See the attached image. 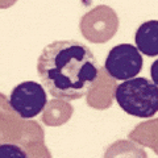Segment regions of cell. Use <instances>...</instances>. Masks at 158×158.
<instances>
[{
	"label": "cell",
	"mask_w": 158,
	"mask_h": 158,
	"mask_svg": "<svg viewBox=\"0 0 158 158\" xmlns=\"http://www.w3.org/2000/svg\"><path fill=\"white\" fill-rule=\"evenodd\" d=\"M99 70L91 49L77 40L49 44L37 61L38 77L48 92L69 102L87 95L99 77Z\"/></svg>",
	"instance_id": "cell-1"
},
{
	"label": "cell",
	"mask_w": 158,
	"mask_h": 158,
	"mask_svg": "<svg viewBox=\"0 0 158 158\" xmlns=\"http://www.w3.org/2000/svg\"><path fill=\"white\" fill-rule=\"evenodd\" d=\"M115 99L131 116L149 118L158 112V86L146 78H131L117 85Z\"/></svg>",
	"instance_id": "cell-2"
},
{
	"label": "cell",
	"mask_w": 158,
	"mask_h": 158,
	"mask_svg": "<svg viewBox=\"0 0 158 158\" xmlns=\"http://www.w3.org/2000/svg\"><path fill=\"white\" fill-rule=\"evenodd\" d=\"M2 118L9 123L2 124V141L9 137V141L21 145L24 149L29 150V156L37 157L34 149H40L46 157H50V153L46 150L44 144V131L34 121H24L25 118L20 117L16 112L6 113V110L2 108Z\"/></svg>",
	"instance_id": "cell-3"
},
{
	"label": "cell",
	"mask_w": 158,
	"mask_h": 158,
	"mask_svg": "<svg viewBox=\"0 0 158 158\" xmlns=\"http://www.w3.org/2000/svg\"><path fill=\"white\" fill-rule=\"evenodd\" d=\"M82 36L88 42L104 44L115 36L118 29V16L111 7L96 6L85 13L79 23Z\"/></svg>",
	"instance_id": "cell-4"
},
{
	"label": "cell",
	"mask_w": 158,
	"mask_h": 158,
	"mask_svg": "<svg viewBox=\"0 0 158 158\" xmlns=\"http://www.w3.org/2000/svg\"><path fill=\"white\" fill-rule=\"evenodd\" d=\"M8 104L20 117L25 120L33 118L45 110L48 104L45 88L37 82H23L12 90Z\"/></svg>",
	"instance_id": "cell-5"
},
{
	"label": "cell",
	"mask_w": 158,
	"mask_h": 158,
	"mask_svg": "<svg viewBox=\"0 0 158 158\" xmlns=\"http://www.w3.org/2000/svg\"><path fill=\"white\" fill-rule=\"evenodd\" d=\"M141 52L131 44H120L112 48L106 58L104 67L111 77L117 81L135 78L142 69Z\"/></svg>",
	"instance_id": "cell-6"
},
{
	"label": "cell",
	"mask_w": 158,
	"mask_h": 158,
	"mask_svg": "<svg viewBox=\"0 0 158 158\" xmlns=\"http://www.w3.org/2000/svg\"><path fill=\"white\" fill-rule=\"evenodd\" d=\"M116 81L111 77L106 67L103 66L99 70V77L94 83L91 90L87 94V104L95 110H106L112 106L113 98L116 92Z\"/></svg>",
	"instance_id": "cell-7"
},
{
	"label": "cell",
	"mask_w": 158,
	"mask_h": 158,
	"mask_svg": "<svg viewBox=\"0 0 158 158\" xmlns=\"http://www.w3.org/2000/svg\"><path fill=\"white\" fill-rule=\"evenodd\" d=\"M135 42L138 50L145 56H158V20L142 23L136 31Z\"/></svg>",
	"instance_id": "cell-8"
},
{
	"label": "cell",
	"mask_w": 158,
	"mask_h": 158,
	"mask_svg": "<svg viewBox=\"0 0 158 158\" xmlns=\"http://www.w3.org/2000/svg\"><path fill=\"white\" fill-rule=\"evenodd\" d=\"M74 108L69 103V100L61 98L52 99L46 104L45 110L42 111L41 120L48 127H59L70 120L73 116Z\"/></svg>",
	"instance_id": "cell-9"
},
{
	"label": "cell",
	"mask_w": 158,
	"mask_h": 158,
	"mask_svg": "<svg viewBox=\"0 0 158 158\" xmlns=\"http://www.w3.org/2000/svg\"><path fill=\"white\" fill-rule=\"evenodd\" d=\"M128 137L131 141L150 148L156 154H158V118L140 123L135 129L129 132Z\"/></svg>",
	"instance_id": "cell-10"
},
{
	"label": "cell",
	"mask_w": 158,
	"mask_h": 158,
	"mask_svg": "<svg viewBox=\"0 0 158 158\" xmlns=\"http://www.w3.org/2000/svg\"><path fill=\"white\" fill-rule=\"evenodd\" d=\"M142 156L145 157V152H142L138 149V146H136L133 142L129 141H117L115 144H112L110 146V149L106 153L107 157H111V156Z\"/></svg>",
	"instance_id": "cell-11"
},
{
	"label": "cell",
	"mask_w": 158,
	"mask_h": 158,
	"mask_svg": "<svg viewBox=\"0 0 158 158\" xmlns=\"http://www.w3.org/2000/svg\"><path fill=\"white\" fill-rule=\"evenodd\" d=\"M150 75H152L153 82H154L156 85L158 86V59L152 63V67H150Z\"/></svg>",
	"instance_id": "cell-12"
},
{
	"label": "cell",
	"mask_w": 158,
	"mask_h": 158,
	"mask_svg": "<svg viewBox=\"0 0 158 158\" xmlns=\"http://www.w3.org/2000/svg\"><path fill=\"white\" fill-rule=\"evenodd\" d=\"M15 3H16V0H2V4H0V7H2V8H7V7L13 6Z\"/></svg>",
	"instance_id": "cell-13"
}]
</instances>
